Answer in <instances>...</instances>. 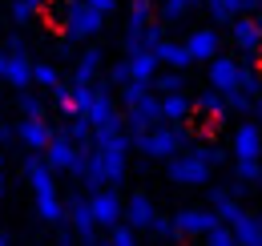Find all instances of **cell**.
Here are the masks:
<instances>
[{"mask_svg": "<svg viewBox=\"0 0 262 246\" xmlns=\"http://www.w3.org/2000/svg\"><path fill=\"white\" fill-rule=\"evenodd\" d=\"M202 238H206V246H238V242H234V230H230V226H222V222H218L214 230H206Z\"/></svg>", "mask_w": 262, "mask_h": 246, "instance_id": "cell-26", "label": "cell"}, {"mask_svg": "<svg viewBox=\"0 0 262 246\" xmlns=\"http://www.w3.org/2000/svg\"><path fill=\"white\" fill-rule=\"evenodd\" d=\"M77 154H81V146H73L65 133H53L49 137V146H45V166L57 174V170H65L73 174V166H77Z\"/></svg>", "mask_w": 262, "mask_h": 246, "instance_id": "cell-10", "label": "cell"}, {"mask_svg": "<svg viewBox=\"0 0 262 246\" xmlns=\"http://www.w3.org/2000/svg\"><path fill=\"white\" fill-rule=\"evenodd\" d=\"M133 146L141 150L145 157H158V161H169V157L182 150V129H173V125H154V129H145V133H137L133 137Z\"/></svg>", "mask_w": 262, "mask_h": 246, "instance_id": "cell-2", "label": "cell"}, {"mask_svg": "<svg viewBox=\"0 0 262 246\" xmlns=\"http://www.w3.org/2000/svg\"><path fill=\"white\" fill-rule=\"evenodd\" d=\"M33 85H40V89H57L61 85V69L49 61H33Z\"/></svg>", "mask_w": 262, "mask_h": 246, "instance_id": "cell-23", "label": "cell"}, {"mask_svg": "<svg viewBox=\"0 0 262 246\" xmlns=\"http://www.w3.org/2000/svg\"><path fill=\"white\" fill-rule=\"evenodd\" d=\"M101 61H105V53H101V49L81 53V61H77V69H73V81H77V85H93V77L101 73Z\"/></svg>", "mask_w": 262, "mask_h": 246, "instance_id": "cell-21", "label": "cell"}, {"mask_svg": "<svg viewBox=\"0 0 262 246\" xmlns=\"http://www.w3.org/2000/svg\"><path fill=\"white\" fill-rule=\"evenodd\" d=\"M0 246H8V234H0Z\"/></svg>", "mask_w": 262, "mask_h": 246, "instance_id": "cell-34", "label": "cell"}, {"mask_svg": "<svg viewBox=\"0 0 262 246\" xmlns=\"http://www.w3.org/2000/svg\"><path fill=\"white\" fill-rule=\"evenodd\" d=\"M214 226H218V214H214V210H182V214L173 218L178 238H202V234L214 230Z\"/></svg>", "mask_w": 262, "mask_h": 246, "instance_id": "cell-11", "label": "cell"}, {"mask_svg": "<svg viewBox=\"0 0 262 246\" xmlns=\"http://www.w3.org/2000/svg\"><path fill=\"white\" fill-rule=\"evenodd\" d=\"M4 190H8V174H4V166H0V198H4Z\"/></svg>", "mask_w": 262, "mask_h": 246, "instance_id": "cell-33", "label": "cell"}, {"mask_svg": "<svg viewBox=\"0 0 262 246\" xmlns=\"http://www.w3.org/2000/svg\"><path fill=\"white\" fill-rule=\"evenodd\" d=\"M16 137H20L29 150H45L49 137H53V125L45 121V113H40V117H25V121L16 125Z\"/></svg>", "mask_w": 262, "mask_h": 246, "instance_id": "cell-17", "label": "cell"}, {"mask_svg": "<svg viewBox=\"0 0 262 246\" xmlns=\"http://www.w3.org/2000/svg\"><path fill=\"white\" fill-rule=\"evenodd\" d=\"M20 113H25V117H40V113H45V101H40L36 93L20 89Z\"/></svg>", "mask_w": 262, "mask_h": 246, "instance_id": "cell-29", "label": "cell"}, {"mask_svg": "<svg viewBox=\"0 0 262 246\" xmlns=\"http://www.w3.org/2000/svg\"><path fill=\"white\" fill-rule=\"evenodd\" d=\"M40 8H45V0H12V20L29 25L33 16H40Z\"/></svg>", "mask_w": 262, "mask_h": 246, "instance_id": "cell-24", "label": "cell"}, {"mask_svg": "<svg viewBox=\"0 0 262 246\" xmlns=\"http://www.w3.org/2000/svg\"><path fill=\"white\" fill-rule=\"evenodd\" d=\"M121 121H129L133 137H137V133H145V129H154V125L162 121V101L154 97V89L145 93V97H137L133 105H125V117H121Z\"/></svg>", "mask_w": 262, "mask_h": 246, "instance_id": "cell-7", "label": "cell"}, {"mask_svg": "<svg viewBox=\"0 0 262 246\" xmlns=\"http://www.w3.org/2000/svg\"><path fill=\"white\" fill-rule=\"evenodd\" d=\"M214 214H218V222H234L242 210H238L234 198H222V194H218V198H214Z\"/></svg>", "mask_w": 262, "mask_h": 246, "instance_id": "cell-27", "label": "cell"}, {"mask_svg": "<svg viewBox=\"0 0 262 246\" xmlns=\"http://www.w3.org/2000/svg\"><path fill=\"white\" fill-rule=\"evenodd\" d=\"M149 230H154L158 238H178V230H173V218H162V214H154Z\"/></svg>", "mask_w": 262, "mask_h": 246, "instance_id": "cell-31", "label": "cell"}, {"mask_svg": "<svg viewBox=\"0 0 262 246\" xmlns=\"http://www.w3.org/2000/svg\"><path fill=\"white\" fill-rule=\"evenodd\" d=\"M154 202L145 198V194H133V198H125L121 202V222L129 226V230H149V222H154Z\"/></svg>", "mask_w": 262, "mask_h": 246, "instance_id": "cell-15", "label": "cell"}, {"mask_svg": "<svg viewBox=\"0 0 262 246\" xmlns=\"http://www.w3.org/2000/svg\"><path fill=\"white\" fill-rule=\"evenodd\" d=\"M234 157L238 161H258L262 157V129L254 121H242L234 129Z\"/></svg>", "mask_w": 262, "mask_h": 246, "instance_id": "cell-13", "label": "cell"}, {"mask_svg": "<svg viewBox=\"0 0 262 246\" xmlns=\"http://www.w3.org/2000/svg\"><path fill=\"white\" fill-rule=\"evenodd\" d=\"M85 4H89L93 12H101V16H113V12H117V0H85Z\"/></svg>", "mask_w": 262, "mask_h": 246, "instance_id": "cell-32", "label": "cell"}, {"mask_svg": "<svg viewBox=\"0 0 262 246\" xmlns=\"http://www.w3.org/2000/svg\"><path fill=\"white\" fill-rule=\"evenodd\" d=\"M186 53H190V61H214L218 57V29H194L186 36Z\"/></svg>", "mask_w": 262, "mask_h": 246, "instance_id": "cell-16", "label": "cell"}, {"mask_svg": "<svg viewBox=\"0 0 262 246\" xmlns=\"http://www.w3.org/2000/svg\"><path fill=\"white\" fill-rule=\"evenodd\" d=\"M0 81H8L12 89H33V61L25 49L0 53Z\"/></svg>", "mask_w": 262, "mask_h": 246, "instance_id": "cell-5", "label": "cell"}, {"mask_svg": "<svg viewBox=\"0 0 262 246\" xmlns=\"http://www.w3.org/2000/svg\"><path fill=\"white\" fill-rule=\"evenodd\" d=\"M109 246H141V242H137V234H133L125 222H117V226L109 230Z\"/></svg>", "mask_w": 262, "mask_h": 246, "instance_id": "cell-28", "label": "cell"}, {"mask_svg": "<svg viewBox=\"0 0 262 246\" xmlns=\"http://www.w3.org/2000/svg\"><path fill=\"white\" fill-rule=\"evenodd\" d=\"M101 25H105V16L93 12L85 0H69L65 4V36L69 40H89V36H97Z\"/></svg>", "mask_w": 262, "mask_h": 246, "instance_id": "cell-3", "label": "cell"}, {"mask_svg": "<svg viewBox=\"0 0 262 246\" xmlns=\"http://www.w3.org/2000/svg\"><path fill=\"white\" fill-rule=\"evenodd\" d=\"M226 226L234 230V242H238V246H262V226H258V218L238 214L234 222H226Z\"/></svg>", "mask_w": 262, "mask_h": 246, "instance_id": "cell-19", "label": "cell"}, {"mask_svg": "<svg viewBox=\"0 0 262 246\" xmlns=\"http://www.w3.org/2000/svg\"><path fill=\"white\" fill-rule=\"evenodd\" d=\"M85 121L93 125V133H101V129H121V113H117V101L109 97V89L93 85V97L85 105Z\"/></svg>", "mask_w": 262, "mask_h": 246, "instance_id": "cell-4", "label": "cell"}, {"mask_svg": "<svg viewBox=\"0 0 262 246\" xmlns=\"http://www.w3.org/2000/svg\"><path fill=\"white\" fill-rule=\"evenodd\" d=\"M149 89H158V93H182L186 85H182V73L173 69V73H154V81H149Z\"/></svg>", "mask_w": 262, "mask_h": 246, "instance_id": "cell-25", "label": "cell"}, {"mask_svg": "<svg viewBox=\"0 0 262 246\" xmlns=\"http://www.w3.org/2000/svg\"><path fill=\"white\" fill-rule=\"evenodd\" d=\"M125 73H129V81H154V73H158V53L149 49V45H137L129 49V57H125Z\"/></svg>", "mask_w": 262, "mask_h": 246, "instance_id": "cell-14", "label": "cell"}, {"mask_svg": "<svg viewBox=\"0 0 262 246\" xmlns=\"http://www.w3.org/2000/svg\"><path fill=\"white\" fill-rule=\"evenodd\" d=\"M89 210H93V222H97L101 230H113L117 222H121V198L109 190V186H101L89 194Z\"/></svg>", "mask_w": 262, "mask_h": 246, "instance_id": "cell-9", "label": "cell"}, {"mask_svg": "<svg viewBox=\"0 0 262 246\" xmlns=\"http://www.w3.org/2000/svg\"><path fill=\"white\" fill-rule=\"evenodd\" d=\"M29 186H33V202H36V214L45 222H65V202L57 198V178L53 170L45 166V157H29Z\"/></svg>", "mask_w": 262, "mask_h": 246, "instance_id": "cell-1", "label": "cell"}, {"mask_svg": "<svg viewBox=\"0 0 262 246\" xmlns=\"http://www.w3.org/2000/svg\"><path fill=\"white\" fill-rule=\"evenodd\" d=\"M234 40L242 49H258L262 45V25L258 20H246V16H234Z\"/></svg>", "mask_w": 262, "mask_h": 246, "instance_id": "cell-22", "label": "cell"}, {"mask_svg": "<svg viewBox=\"0 0 262 246\" xmlns=\"http://www.w3.org/2000/svg\"><path fill=\"white\" fill-rule=\"evenodd\" d=\"M158 101H162V121H186L194 109V101L186 93H162Z\"/></svg>", "mask_w": 262, "mask_h": 246, "instance_id": "cell-20", "label": "cell"}, {"mask_svg": "<svg viewBox=\"0 0 262 246\" xmlns=\"http://www.w3.org/2000/svg\"><path fill=\"white\" fill-rule=\"evenodd\" d=\"M258 226H262V218H258Z\"/></svg>", "mask_w": 262, "mask_h": 246, "instance_id": "cell-35", "label": "cell"}, {"mask_svg": "<svg viewBox=\"0 0 262 246\" xmlns=\"http://www.w3.org/2000/svg\"><path fill=\"white\" fill-rule=\"evenodd\" d=\"M154 53H158V65H169V69H190V53H186V45H178V40H158L154 45Z\"/></svg>", "mask_w": 262, "mask_h": 246, "instance_id": "cell-18", "label": "cell"}, {"mask_svg": "<svg viewBox=\"0 0 262 246\" xmlns=\"http://www.w3.org/2000/svg\"><path fill=\"white\" fill-rule=\"evenodd\" d=\"M198 109H202V113H214V117H218V113H222V93H218V89L202 93V97H198Z\"/></svg>", "mask_w": 262, "mask_h": 246, "instance_id": "cell-30", "label": "cell"}, {"mask_svg": "<svg viewBox=\"0 0 262 246\" xmlns=\"http://www.w3.org/2000/svg\"><path fill=\"white\" fill-rule=\"evenodd\" d=\"M169 182H178V186H206L210 182V161H206L202 154L169 157Z\"/></svg>", "mask_w": 262, "mask_h": 246, "instance_id": "cell-6", "label": "cell"}, {"mask_svg": "<svg viewBox=\"0 0 262 246\" xmlns=\"http://www.w3.org/2000/svg\"><path fill=\"white\" fill-rule=\"evenodd\" d=\"M210 69H206V77H210V85L218 93H238L242 89V65L234 61V57H214V61H206Z\"/></svg>", "mask_w": 262, "mask_h": 246, "instance_id": "cell-8", "label": "cell"}, {"mask_svg": "<svg viewBox=\"0 0 262 246\" xmlns=\"http://www.w3.org/2000/svg\"><path fill=\"white\" fill-rule=\"evenodd\" d=\"M65 218L73 222V230H77V238L81 242H97V222H93V210H89V198H73L65 206Z\"/></svg>", "mask_w": 262, "mask_h": 246, "instance_id": "cell-12", "label": "cell"}]
</instances>
